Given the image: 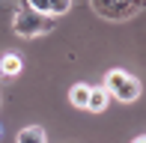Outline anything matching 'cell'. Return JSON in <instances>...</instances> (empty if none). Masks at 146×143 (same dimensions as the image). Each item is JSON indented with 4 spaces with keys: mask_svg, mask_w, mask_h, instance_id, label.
I'll return each instance as SVG.
<instances>
[{
    "mask_svg": "<svg viewBox=\"0 0 146 143\" xmlns=\"http://www.w3.org/2000/svg\"><path fill=\"white\" fill-rule=\"evenodd\" d=\"M12 30H15L21 39H36V36H45L54 30V21L45 15H39L36 9H30V3H21L12 18Z\"/></svg>",
    "mask_w": 146,
    "mask_h": 143,
    "instance_id": "6da1fadb",
    "label": "cell"
},
{
    "mask_svg": "<svg viewBox=\"0 0 146 143\" xmlns=\"http://www.w3.org/2000/svg\"><path fill=\"white\" fill-rule=\"evenodd\" d=\"M104 93L113 95L116 101L131 105V101L140 99L143 87H140V81H137V77L128 75V72H122V69H110L108 75H104Z\"/></svg>",
    "mask_w": 146,
    "mask_h": 143,
    "instance_id": "7a4b0ae2",
    "label": "cell"
},
{
    "mask_svg": "<svg viewBox=\"0 0 146 143\" xmlns=\"http://www.w3.org/2000/svg\"><path fill=\"white\" fill-rule=\"evenodd\" d=\"M92 12L108 21H128L137 12L143 9V3H134V0H92Z\"/></svg>",
    "mask_w": 146,
    "mask_h": 143,
    "instance_id": "3957f363",
    "label": "cell"
},
{
    "mask_svg": "<svg viewBox=\"0 0 146 143\" xmlns=\"http://www.w3.org/2000/svg\"><path fill=\"white\" fill-rule=\"evenodd\" d=\"M27 3H30V9H36L39 15H45V18L66 15V12L72 9V3H69V0H27Z\"/></svg>",
    "mask_w": 146,
    "mask_h": 143,
    "instance_id": "277c9868",
    "label": "cell"
},
{
    "mask_svg": "<svg viewBox=\"0 0 146 143\" xmlns=\"http://www.w3.org/2000/svg\"><path fill=\"white\" fill-rule=\"evenodd\" d=\"M15 143H48V134H45L42 125H27V128L18 131Z\"/></svg>",
    "mask_w": 146,
    "mask_h": 143,
    "instance_id": "5b68a950",
    "label": "cell"
},
{
    "mask_svg": "<svg viewBox=\"0 0 146 143\" xmlns=\"http://www.w3.org/2000/svg\"><path fill=\"white\" fill-rule=\"evenodd\" d=\"M21 69H24V63H21L18 54H3V57H0V75H3V77L21 75Z\"/></svg>",
    "mask_w": 146,
    "mask_h": 143,
    "instance_id": "8992f818",
    "label": "cell"
},
{
    "mask_svg": "<svg viewBox=\"0 0 146 143\" xmlns=\"http://www.w3.org/2000/svg\"><path fill=\"white\" fill-rule=\"evenodd\" d=\"M108 105H110V95L104 93V87L90 89V105H87V110H92V113H102Z\"/></svg>",
    "mask_w": 146,
    "mask_h": 143,
    "instance_id": "52a82bcc",
    "label": "cell"
},
{
    "mask_svg": "<svg viewBox=\"0 0 146 143\" xmlns=\"http://www.w3.org/2000/svg\"><path fill=\"white\" fill-rule=\"evenodd\" d=\"M69 99H72L75 107H84V110H87V105H90V87H87V83H75L72 93H69Z\"/></svg>",
    "mask_w": 146,
    "mask_h": 143,
    "instance_id": "ba28073f",
    "label": "cell"
},
{
    "mask_svg": "<svg viewBox=\"0 0 146 143\" xmlns=\"http://www.w3.org/2000/svg\"><path fill=\"white\" fill-rule=\"evenodd\" d=\"M131 143H146V134H140V137H134Z\"/></svg>",
    "mask_w": 146,
    "mask_h": 143,
    "instance_id": "9c48e42d",
    "label": "cell"
}]
</instances>
